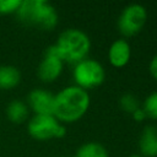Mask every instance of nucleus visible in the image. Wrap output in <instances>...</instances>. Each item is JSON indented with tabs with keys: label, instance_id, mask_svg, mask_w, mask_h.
<instances>
[{
	"label": "nucleus",
	"instance_id": "obj_11",
	"mask_svg": "<svg viewBox=\"0 0 157 157\" xmlns=\"http://www.w3.org/2000/svg\"><path fill=\"white\" fill-rule=\"evenodd\" d=\"M21 81V74L16 66L0 65V90H11Z\"/></svg>",
	"mask_w": 157,
	"mask_h": 157
},
{
	"label": "nucleus",
	"instance_id": "obj_3",
	"mask_svg": "<svg viewBox=\"0 0 157 157\" xmlns=\"http://www.w3.org/2000/svg\"><path fill=\"white\" fill-rule=\"evenodd\" d=\"M54 45L63 61L77 64L86 59L91 49V40L83 31L69 28L59 34Z\"/></svg>",
	"mask_w": 157,
	"mask_h": 157
},
{
	"label": "nucleus",
	"instance_id": "obj_6",
	"mask_svg": "<svg viewBox=\"0 0 157 157\" xmlns=\"http://www.w3.org/2000/svg\"><path fill=\"white\" fill-rule=\"evenodd\" d=\"M147 20V11L140 4H130L125 6L118 20V28L125 37L134 36L141 31Z\"/></svg>",
	"mask_w": 157,
	"mask_h": 157
},
{
	"label": "nucleus",
	"instance_id": "obj_8",
	"mask_svg": "<svg viewBox=\"0 0 157 157\" xmlns=\"http://www.w3.org/2000/svg\"><path fill=\"white\" fill-rule=\"evenodd\" d=\"M27 105L36 115H53L54 94L42 88H34L27 96Z\"/></svg>",
	"mask_w": 157,
	"mask_h": 157
},
{
	"label": "nucleus",
	"instance_id": "obj_17",
	"mask_svg": "<svg viewBox=\"0 0 157 157\" xmlns=\"http://www.w3.org/2000/svg\"><path fill=\"white\" fill-rule=\"evenodd\" d=\"M132 114V118H134V120H136V121H142L145 118H146V113L144 112V109L142 108H137L134 113H131Z\"/></svg>",
	"mask_w": 157,
	"mask_h": 157
},
{
	"label": "nucleus",
	"instance_id": "obj_4",
	"mask_svg": "<svg viewBox=\"0 0 157 157\" xmlns=\"http://www.w3.org/2000/svg\"><path fill=\"white\" fill-rule=\"evenodd\" d=\"M28 134L36 140H49L53 137H63L66 129L54 115H33L27 125Z\"/></svg>",
	"mask_w": 157,
	"mask_h": 157
},
{
	"label": "nucleus",
	"instance_id": "obj_16",
	"mask_svg": "<svg viewBox=\"0 0 157 157\" xmlns=\"http://www.w3.org/2000/svg\"><path fill=\"white\" fill-rule=\"evenodd\" d=\"M21 2L22 0H0V13L1 15L16 13Z\"/></svg>",
	"mask_w": 157,
	"mask_h": 157
},
{
	"label": "nucleus",
	"instance_id": "obj_10",
	"mask_svg": "<svg viewBox=\"0 0 157 157\" xmlns=\"http://www.w3.org/2000/svg\"><path fill=\"white\" fill-rule=\"evenodd\" d=\"M139 147L142 157H157V128L145 126L139 140Z\"/></svg>",
	"mask_w": 157,
	"mask_h": 157
},
{
	"label": "nucleus",
	"instance_id": "obj_5",
	"mask_svg": "<svg viewBox=\"0 0 157 157\" xmlns=\"http://www.w3.org/2000/svg\"><path fill=\"white\" fill-rule=\"evenodd\" d=\"M72 76L76 82V86L87 90L99 86L104 81L105 72L102 64L97 60L83 59L80 63L75 64Z\"/></svg>",
	"mask_w": 157,
	"mask_h": 157
},
{
	"label": "nucleus",
	"instance_id": "obj_13",
	"mask_svg": "<svg viewBox=\"0 0 157 157\" xmlns=\"http://www.w3.org/2000/svg\"><path fill=\"white\" fill-rule=\"evenodd\" d=\"M77 157H108L107 148L98 142H86L76 152Z\"/></svg>",
	"mask_w": 157,
	"mask_h": 157
},
{
	"label": "nucleus",
	"instance_id": "obj_9",
	"mask_svg": "<svg viewBox=\"0 0 157 157\" xmlns=\"http://www.w3.org/2000/svg\"><path fill=\"white\" fill-rule=\"evenodd\" d=\"M131 55L130 44L125 39H117L112 43L109 50H108V58L113 66L115 67H123L125 66Z\"/></svg>",
	"mask_w": 157,
	"mask_h": 157
},
{
	"label": "nucleus",
	"instance_id": "obj_15",
	"mask_svg": "<svg viewBox=\"0 0 157 157\" xmlns=\"http://www.w3.org/2000/svg\"><path fill=\"white\" fill-rule=\"evenodd\" d=\"M120 107L123 110L128 112V113H134L137 108H139V99L136 98V96L131 94V93H125L120 97Z\"/></svg>",
	"mask_w": 157,
	"mask_h": 157
},
{
	"label": "nucleus",
	"instance_id": "obj_2",
	"mask_svg": "<svg viewBox=\"0 0 157 157\" xmlns=\"http://www.w3.org/2000/svg\"><path fill=\"white\" fill-rule=\"evenodd\" d=\"M16 16L20 22L39 29H53L58 23L55 7L45 0H22Z\"/></svg>",
	"mask_w": 157,
	"mask_h": 157
},
{
	"label": "nucleus",
	"instance_id": "obj_21",
	"mask_svg": "<svg viewBox=\"0 0 157 157\" xmlns=\"http://www.w3.org/2000/svg\"><path fill=\"white\" fill-rule=\"evenodd\" d=\"M59 157H63V156H59Z\"/></svg>",
	"mask_w": 157,
	"mask_h": 157
},
{
	"label": "nucleus",
	"instance_id": "obj_1",
	"mask_svg": "<svg viewBox=\"0 0 157 157\" xmlns=\"http://www.w3.org/2000/svg\"><path fill=\"white\" fill-rule=\"evenodd\" d=\"M88 107V92L76 85L67 86L54 96L53 115L59 121L72 123L82 118Z\"/></svg>",
	"mask_w": 157,
	"mask_h": 157
},
{
	"label": "nucleus",
	"instance_id": "obj_18",
	"mask_svg": "<svg viewBox=\"0 0 157 157\" xmlns=\"http://www.w3.org/2000/svg\"><path fill=\"white\" fill-rule=\"evenodd\" d=\"M150 72L157 80V54L151 59V63H150Z\"/></svg>",
	"mask_w": 157,
	"mask_h": 157
},
{
	"label": "nucleus",
	"instance_id": "obj_19",
	"mask_svg": "<svg viewBox=\"0 0 157 157\" xmlns=\"http://www.w3.org/2000/svg\"><path fill=\"white\" fill-rule=\"evenodd\" d=\"M128 157H142L141 155H137V153H132V155H130V156H128Z\"/></svg>",
	"mask_w": 157,
	"mask_h": 157
},
{
	"label": "nucleus",
	"instance_id": "obj_14",
	"mask_svg": "<svg viewBox=\"0 0 157 157\" xmlns=\"http://www.w3.org/2000/svg\"><path fill=\"white\" fill-rule=\"evenodd\" d=\"M142 109L146 113V117L157 120V91L152 92L145 98Z\"/></svg>",
	"mask_w": 157,
	"mask_h": 157
},
{
	"label": "nucleus",
	"instance_id": "obj_7",
	"mask_svg": "<svg viewBox=\"0 0 157 157\" xmlns=\"http://www.w3.org/2000/svg\"><path fill=\"white\" fill-rule=\"evenodd\" d=\"M63 64H64V61L60 59L55 45L48 47L45 49L44 56H43L39 66H38V70H37L38 77L43 82L55 81L63 71Z\"/></svg>",
	"mask_w": 157,
	"mask_h": 157
},
{
	"label": "nucleus",
	"instance_id": "obj_20",
	"mask_svg": "<svg viewBox=\"0 0 157 157\" xmlns=\"http://www.w3.org/2000/svg\"><path fill=\"white\" fill-rule=\"evenodd\" d=\"M71 157H77V156H76V155H75V156H71Z\"/></svg>",
	"mask_w": 157,
	"mask_h": 157
},
{
	"label": "nucleus",
	"instance_id": "obj_12",
	"mask_svg": "<svg viewBox=\"0 0 157 157\" xmlns=\"http://www.w3.org/2000/svg\"><path fill=\"white\" fill-rule=\"evenodd\" d=\"M6 117L12 123H23L28 118V105L20 99H13L6 107Z\"/></svg>",
	"mask_w": 157,
	"mask_h": 157
}]
</instances>
